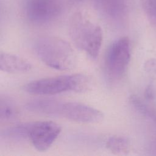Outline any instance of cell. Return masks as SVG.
<instances>
[{
	"label": "cell",
	"mask_w": 156,
	"mask_h": 156,
	"mask_svg": "<svg viewBox=\"0 0 156 156\" xmlns=\"http://www.w3.org/2000/svg\"><path fill=\"white\" fill-rule=\"evenodd\" d=\"M69 1H71L72 2H77V1H80L81 0H69Z\"/></svg>",
	"instance_id": "cell-16"
},
{
	"label": "cell",
	"mask_w": 156,
	"mask_h": 156,
	"mask_svg": "<svg viewBox=\"0 0 156 156\" xmlns=\"http://www.w3.org/2000/svg\"><path fill=\"white\" fill-rule=\"evenodd\" d=\"M130 59V41L127 37L114 41L106 54L105 67L108 76L113 79L121 77L125 73Z\"/></svg>",
	"instance_id": "cell-5"
},
{
	"label": "cell",
	"mask_w": 156,
	"mask_h": 156,
	"mask_svg": "<svg viewBox=\"0 0 156 156\" xmlns=\"http://www.w3.org/2000/svg\"><path fill=\"white\" fill-rule=\"evenodd\" d=\"M32 64L26 59L15 54L1 52L0 69L8 73H24L30 71Z\"/></svg>",
	"instance_id": "cell-8"
},
{
	"label": "cell",
	"mask_w": 156,
	"mask_h": 156,
	"mask_svg": "<svg viewBox=\"0 0 156 156\" xmlns=\"http://www.w3.org/2000/svg\"><path fill=\"white\" fill-rule=\"evenodd\" d=\"M69 33L77 48L92 58L98 56L102 43V31L99 25L77 12L70 19Z\"/></svg>",
	"instance_id": "cell-3"
},
{
	"label": "cell",
	"mask_w": 156,
	"mask_h": 156,
	"mask_svg": "<svg viewBox=\"0 0 156 156\" xmlns=\"http://www.w3.org/2000/svg\"><path fill=\"white\" fill-rule=\"evenodd\" d=\"M91 85V79L85 74L77 73L40 79L28 82L24 90L31 94L53 95L66 91L85 92Z\"/></svg>",
	"instance_id": "cell-2"
},
{
	"label": "cell",
	"mask_w": 156,
	"mask_h": 156,
	"mask_svg": "<svg viewBox=\"0 0 156 156\" xmlns=\"http://www.w3.org/2000/svg\"><path fill=\"white\" fill-rule=\"evenodd\" d=\"M154 151L155 152H156V143H155V144L154 146Z\"/></svg>",
	"instance_id": "cell-15"
},
{
	"label": "cell",
	"mask_w": 156,
	"mask_h": 156,
	"mask_svg": "<svg viewBox=\"0 0 156 156\" xmlns=\"http://www.w3.org/2000/svg\"><path fill=\"white\" fill-rule=\"evenodd\" d=\"M156 93V91L154 86L152 84H149L146 88L144 92V96L147 99H152L154 98Z\"/></svg>",
	"instance_id": "cell-14"
},
{
	"label": "cell",
	"mask_w": 156,
	"mask_h": 156,
	"mask_svg": "<svg viewBox=\"0 0 156 156\" xmlns=\"http://www.w3.org/2000/svg\"><path fill=\"white\" fill-rule=\"evenodd\" d=\"M61 12L62 5L59 0H29L26 7L27 18L38 24L52 21Z\"/></svg>",
	"instance_id": "cell-7"
},
{
	"label": "cell",
	"mask_w": 156,
	"mask_h": 156,
	"mask_svg": "<svg viewBox=\"0 0 156 156\" xmlns=\"http://www.w3.org/2000/svg\"><path fill=\"white\" fill-rule=\"evenodd\" d=\"M99 9L111 18H117L122 13V0H94Z\"/></svg>",
	"instance_id": "cell-9"
},
{
	"label": "cell",
	"mask_w": 156,
	"mask_h": 156,
	"mask_svg": "<svg viewBox=\"0 0 156 156\" xmlns=\"http://www.w3.org/2000/svg\"><path fill=\"white\" fill-rule=\"evenodd\" d=\"M61 126L49 121L27 123V137L39 151L48 149L61 132Z\"/></svg>",
	"instance_id": "cell-6"
},
{
	"label": "cell",
	"mask_w": 156,
	"mask_h": 156,
	"mask_svg": "<svg viewBox=\"0 0 156 156\" xmlns=\"http://www.w3.org/2000/svg\"><path fill=\"white\" fill-rule=\"evenodd\" d=\"M142 7L149 21L156 26V0H141Z\"/></svg>",
	"instance_id": "cell-13"
},
{
	"label": "cell",
	"mask_w": 156,
	"mask_h": 156,
	"mask_svg": "<svg viewBox=\"0 0 156 156\" xmlns=\"http://www.w3.org/2000/svg\"><path fill=\"white\" fill-rule=\"evenodd\" d=\"M105 146L115 154H126L129 150L130 143L126 137L113 136L108 138Z\"/></svg>",
	"instance_id": "cell-10"
},
{
	"label": "cell",
	"mask_w": 156,
	"mask_h": 156,
	"mask_svg": "<svg viewBox=\"0 0 156 156\" xmlns=\"http://www.w3.org/2000/svg\"><path fill=\"white\" fill-rule=\"evenodd\" d=\"M18 115L17 107L8 98H1L0 101V119L1 121H11Z\"/></svg>",
	"instance_id": "cell-11"
},
{
	"label": "cell",
	"mask_w": 156,
	"mask_h": 156,
	"mask_svg": "<svg viewBox=\"0 0 156 156\" xmlns=\"http://www.w3.org/2000/svg\"><path fill=\"white\" fill-rule=\"evenodd\" d=\"M51 116H61L82 123L97 122L101 121L104 116L100 110L84 104L57 100L53 101Z\"/></svg>",
	"instance_id": "cell-4"
},
{
	"label": "cell",
	"mask_w": 156,
	"mask_h": 156,
	"mask_svg": "<svg viewBox=\"0 0 156 156\" xmlns=\"http://www.w3.org/2000/svg\"><path fill=\"white\" fill-rule=\"evenodd\" d=\"M130 102L137 111L156 122V112L144 104L140 98L135 95H133L130 98Z\"/></svg>",
	"instance_id": "cell-12"
},
{
	"label": "cell",
	"mask_w": 156,
	"mask_h": 156,
	"mask_svg": "<svg viewBox=\"0 0 156 156\" xmlns=\"http://www.w3.org/2000/svg\"><path fill=\"white\" fill-rule=\"evenodd\" d=\"M34 51L44 64L55 69H71L76 62L75 52L71 46L57 37L40 38L35 42Z\"/></svg>",
	"instance_id": "cell-1"
}]
</instances>
